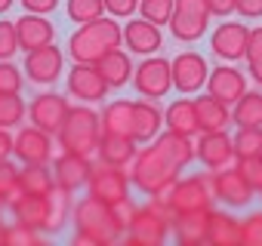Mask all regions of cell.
Returning a JSON list of instances; mask_svg holds the SVG:
<instances>
[{"label":"cell","mask_w":262,"mask_h":246,"mask_svg":"<svg viewBox=\"0 0 262 246\" xmlns=\"http://www.w3.org/2000/svg\"><path fill=\"white\" fill-rule=\"evenodd\" d=\"M22 71L13 62H0V92H22Z\"/></svg>","instance_id":"cell-45"},{"label":"cell","mask_w":262,"mask_h":246,"mask_svg":"<svg viewBox=\"0 0 262 246\" xmlns=\"http://www.w3.org/2000/svg\"><path fill=\"white\" fill-rule=\"evenodd\" d=\"M194 157L213 173V169H225V166H237V154L231 145V136L225 130H213V133H201V139L194 142Z\"/></svg>","instance_id":"cell-11"},{"label":"cell","mask_w":262,"mask_h":246,"mask_svg":"<svg viewBox=\"0 0 262 246\" xmlns=\"http://www.w3.org/2000/svg\"><path fill=\"white\" fill-rule=\"evenodd\" d=\"M173 4L176 0H139V13L142 19H148L151 25H170V16H173Z\"/></svg>","instance_id":"cell-38"},{"label":"cell","mask_w":262,"mask_h":246,"mask_svg":"<svg viewBox=\"0 0 262 246\" xmlns=\"http://www.w3.org/2000/svg\"><path fill=\"white\" fill-rule=\"evenodd\" d=\"M210 188H213V200H222L225 206H247L253 200V188L244 179V173L237 166H225V169H213L210 173Z\"/></svg>","instance_id":"cell-10"},{"label":"cell","mask_w":262,"mask_h":246,"mask_svg":"<svg viewBox=\"0 0 262 246\" xmlns=\"http://www.w3.org/2000/svg\"><path fill=\"white\" fill-rule=\"evenodd\" d=\"M25 13H37V16H47L59 7V0H22Z\"/></svg>","instance_id":"cell-48"},{"label":"cell","mask_w":262,"mask_h":246,"mask_svg":"<svg viewBox=\"0 0 262 246\" xmlns=\"http://www.w3.org/2000/svg\"><path fill=\"white\" fill-rule=\"evenodd\" d=\"M247 65H250V74L253 80L262 86V25L250 31V40H247Z\"/></svg>","instance_id":"cell-40"},{"label":"cell","mask_w":262,"mask_h":246,"mask_svg":"<svg viewBox=\"0 0 262 246\" xmlns=\"http://www.w3.org/2000/svg\"><path fill=\"white\" fill-rule=\"evenodd\" d=\"M86 191L93 197L105 200V203H114L120 197H129V173H126V166H114V163L96 160L93 169H90Z\"/></svg>","instance_id":"cell-8"},{"label":"cell","mask_w":262,"mask_h":246,"mask_svg":"<svg viewBox=\"0 0 262 246\" xmlns=\"http://www.w3.org/2000/svg\"><path fill=\"white\" fill-rule=\"evenodd\" d=\"M136 145H139V142H136L133 136L102 133L96 157H99V160H105V163H114V166H129V163H133V157L139 154V148H136Z\"/></svg>","instance_id":"cell-24"},{"label":"cell","mask_w":262,"mask_h":246,"mask_svg":"<svg viewBox=\"0 0 262 246\" xmlns=\"http://www.w3.org/2000/svg\"><path fill=\"white\" fill-rule=\"evenodd\" d=\"M71 225H74V237H71L74 246H111V243L123 240L111 218V203H105L93 194L74 200Z\"/></svg>","instance_id":"cell-2"},{"label":"cell","mask_w":262,"mask_h":246,"mask_svg":"<svg viewBox=\"0 0 262 246\" xmlns=\"http://www.w3.org/2000/svg\"><path fill=\"white\" fill-rule=\"evenodd\" d=\"M28 114V105L22 102L19 92H0V127L13 130L16 123H22Z\"/></svg>","instance_id":"cell-34"},{"label":"cell","mask_w":262,"mask_h":246,"mask_svg":"<svg viewBox=\"0 0 262 246\" xmlns=\"http://www.w3.org/2000/svg\"><path fill=\"white\" fill-rule=\"evenodd\" d=\"M16 34H19V50L31 53V50H40V46L53 43V37H56V25H53L47 16L25 13V16L16 22Z\"/></svg>","instance_id":"cell-22"},{"label":"cell","mask_w":262,"mask_h":246,"mask_svg":"<svg viewBox=\"0 0 262 246\" xmlns=\"http://www.w3.org/2000/svg\"><path fill=\"white\" fill-rule=\"evenodd\" d=\"M173 86L182 92V95H191V92H198L204 83H207V62H204V56L201 53H191V50H182L173 62Z\"/></svg>","instance_id":"cell-15"},{"label":"cell","mask_w":262,"mask_h":246,"mask_svg":"<svg viewBox=\"0 0 262 246\" xmlns=\"http://www.w3.org/2000/svg\"><path fill=\"white\" fill-rule=\"evenodd\" d=\"M123 43H126V50H133L136 56H155L161 50V43H164V34L148 19H129L123 25Z\"/></svg>","instance_id":"cell-20"},{"label":"cell","mask_w":262,"mask_h":246,"mask_svg":"<svg viewBox=\"0 0 262 246\" xmlns=\"http://www.w3.org/2000/svg\"><path fill=\"white\" fill-rule=\"evenodd\" d=\"M4 209H7V200H4V197H0V215H4Z\"/></svg>","instance_id":"cell-53"},{"label":"cell","mask_w":262,"mask_h":246,"mask_svg":"<svg viewBox=\"0 0 262 246\" xmlns=\"http://www.w3.org/2000/svg\"><path fill=\"white\" fill-rule=\"evenodd\" d=\"M22 194H25V188L19 182V169L10 160H4V163H0V197L7 200V206H13Z\"/></svg>","instance_id":"cell-37"},{"label":"cell","mask_w":262,"mask_h":246,"mask_svg":"<svg viewBox=\"0 0 262 246\" xmlns=\"http://www.w3.org/2000/svg\"><path fill=\"white\" fill-rule=\"evenodd\" d=\"M247 40H250V28L241 25V22H222L213 37H210V46L219 59L225 62H237L247 56Z\"/></svg>","instance_id":"cell-17"},{"label":"cell","mask_w":262,"mask_h":246,"mask_svg":"<svg viewBox=\"0 0 262 246\" xmlns=\"http://www.w3.org/2000/svg\"><path fill=\"white\" fill-rule=\"evenodd\" d=\"M170 206L173 212H194V209H213V188L210 176H188L176 179L170 188Z\"/></svg>","instance_id":"cell-9"},{"label":"cell","mask_w":262,"mask_h":246,"mask_svg":"<svg viewBox=\"0 0 262 246\" xmlns=\"http://www.w3.org/2000/svg\"><path fill=\"white\" fill-rule=\"evenodd\" d=\"M259 157H262V148H259Z\"/></svg>","instance_id":"cell-54"},{"label":"cell","mask_w":262,"mask_h":246,"mask_svg":"<svg viewBox=\"0 0 262 246\" xmlns=\"http://www.w3.org/2000/svg\"><path fill=\"white\" fill-rule=\"evenodd\" d=\"M231 145H234V154H237V157H253V154H259V148H262V127H237Z\"/></svg>","instance_id":"cell-36"},{"label":"cell","mask_w":262,"mask_h":246,"mask_svg":"<svg viewBox=\"0 0 262 246\" xmlns=\"http://www.w3.org/2000/svg\"><path fill=\"white\" fill-rule=\"evenodd\" d=\"M136 209H139V206L129 200V197H120V200H114V203H111V218H114V225H117L120 237L126 234V228H129V222H133Z\"/></svg>","instance_id":"cell-42"},{"label":"cell","mask_w":262,"mask_h":246,"mask_svg":"<svg viewBox=\"0 0 262 246\" xmlns=\"http://www.w3.org/2000/svg\"><path fill=\"white\" fill-rule=\"evenodd\" d=\"M108 83L102 77V71L96 65H77L68 71V95L83 102V105H93V102H102L108 95Z\"/></svg>","instance_id":"cell-13"},{"label":"cell","mask_w":262,"mask_h":246,"mask_svg":"<svg viewBox=\"0 0 262 246\" xmlns=\"http://www.w3.org/2000/svg\"><path fill=\"white\" fill-rule=\"evenodd\" d=\"M68 19L74 25H86L105 16V0H68Z\"/></svg>","instance_id":"cell-35"},{"label":"cell","mask_w":262,"mask_h":246,"mask_svg":"<svg viewBox=\"0 0 262 246\" xmlns=\"http://www.w3.org/2000/svg\"><path fill=\"white\" fill-rule=\"evenodd\" d=\"M207 92L225 105H234L247 92V77L234 65H219L207 74Z\"/></svg>","instance_id":"cell-19"},{"label":"cell","mask_w":262,"mask_h":246,"mask_svg":"<svg viewBox=\"0 0 262 246\" xmlns=\"http://www.w3.org/2000/svg\"><path fill=\"white\" fill-rule=\"evenodd\" d=\"M237 169L244 173V179L250 182L253 191H262V157L253 154V157H237Z\"/></svg>","instance_id":"cell-44"},{"label":"cell","mask_w":262,"mask_h":246,"mask_svg":"<svg viewBox=\"0 0 262 246\" xmlns=\"http://www.w3.org/2000/svg\"><path fill=\"white\" fill-rule=\"evenodd\" d=\"M194 108H198V127L201 133H213V130H225L231 123V111L225 102L213 99L210 92L204 99H194Z\"/></svg>","instance_id":"cell-30"},{"label":"cell","mask_w":262,"mask_h":246,"mask_svg":"<svg viewBox=\"0 0 262 246\" xmlns=\"http://www.w3.org/2000/svg\"><path fill=\"white\" fill-rule=\"evenodd\" d=\"M99 127H102V133L133 136V102H129V99H114V102H108L105 111L99 114Z\"/></svg>","instance_id":"cell-26"},{"label":"cell","mask_w":262,"mask_h":246,"mask_svg":"<svg viewBox=\"0 0 262 246\" xmlns=\"http://www.w3.org/2000/svg\"><path fill=\"white\" fill-rule=\"evenodd\" d=\"M231 120L237 123V127H262V92H244L234 108H231Z\"/></svg>","instance_id":"cell-33"},{"label":"cell","mask_w":262,"mask_h":246,"mask_svg":"<svg viewBox=\"0 0 262 246\" xmlns=\"http://www.w3.org/2000/svg\"><path fill=\"white\" fill-rule=\"evenodd\" d=\"M96 68L102 71V77H105V83L111 89H120V86H126L133 80V62H129L126 50H111L108 56H102L96 62Z\"/></svg>","instance_id":"cell-27"},{"label":"cell","mask_w":262,"mask_h":246,"mask_svg":"<svg viewBox=\"0 0 262 246\" xmlns=\"http://www.w3.org/2000/svg\"><path fill=\"white\" fill-rule=\"evenodd\" d=\"M164 123H167V130H173V133L198 136L201 127H198V108H194V99H176V102L164 111Z\"/></svg>","instance_id":"cell-28"},{"label":"cell","mask_w":262,"mask_h":246,"mask_svg":"<svg viewBox=\"0 0 262 246\" xmlns=\"http://www.w3.org/2000/svg\"><path fill=\"white\" fill-rule=\"evenodd\" d=\"M71 209H74V191L56 185L47 194V225H43V234H59L71 222Z\"/></svg>","instance_id":"cell-25"},{"label":"cell","mask_w":262,"mask_h":246,"mask_svg":"<svg viewBox=\"0 0 262 246\" xmlns=\"http://www.w3.org/2000/svg\"><path fill=\"white\" fill-rule=\"evenodd\" d=\"M13 157L22 163H50L53 160V136L40 127H22L13 142Z\"/></svg>","instance_id":"cell-14"},{"label":"cell","mask_w":262,"mask_h":246,"mask_svg":"<svg viewBox=\"0 0 262 246\" xmlns=\"http://www.w3.org/2000/svg\"><path fill=\"white\" fill-rule=\"evenodd\" d=\"M234 13L244 19H259L262 16V0H234Z\"/></svg>","instance_id":"cell-47"},{"label":"cell","mask_w":262,"mask_h":246,"mask_svg":"<svg viewBox=\"0 0 262 246\" xmlns=\"http://www.w3.org/2000/svg\"><path fill=\"white\" fill-rule=\"evenodd\" d=\"M207 7H210V16H231L234 13V0H207Z\"/></svg>","instance_id":"cell-49"},{"label":"cell","mask_w":262,"mask_h":246,"mask_svg":"<svg viewBox=\"0 0 262 246\" xmlns=\"http://www.w3.org/2000/svg\"><path fill=\"white\" fill-rule=\"evenodd\" d=\"M259 194H262V191H259Z\"/></svg>","instance_id":"cell-55"},{"label":"cell","mask_w":262,"mask_h":246,"mask_svg":"<svg viewBox=\"0 0 262 246\" xmlns=\"http://www.w3.org/2000/svg\"><path fill=\"white\" fill-rule=\"evenodd\" d=\"M10 212H13L16 222L43 231V225H47V197H40V194H22V197L10 206Z\"/></svg>","instance_id":"cell-31"},{"label":"cell","mask_w":262,"mask_h":246,"mask_svg":"<svg viewBox=\"0 0 262 246\" xmlns=\"http://www.w3.org/2000/svg\"><path fill=\"white\" fill-rule=\"evenodd\" d=\"M19 182H22L25 194H40V197H47L56 188V176H53V169H47V163H25L19 169Z\"/></svg>","instance_id":"cell-32"},{"label":"cell","mask_w":262,"mask_h":246,"mask_svg":"<svg viewBox=\"0 0 262 246\" xmlns=\"http://www.w3.org/2000/svg\"><path fill=\"white\" fill-rule=\"evenodd\" d=\"M68 111H71V105H68L65 95H59V92H40L28 105V120L34 123V127L47 130L50 136H56L59 127L65 123V117H68Z\"/></svg>","instance_id":"cell-12"},{"label":"cell","mask_w":262,"mask_h":246,"mask_svg":"<svg viewBox=\"0 0 262 246\" xmlns=\"http://www.w3.org/2000/svg\"><path fill=\"white\" fill-rule=\"evenodd\" d=\"M13 142H16V136H10V130L0 127V163L13 157Z\"/></svg>","instance_id":"cell-50"},{"label":"cell","mask_w":262,"mask_h":246,"mask_svg":"<svg viewBox=\"0 0 262 246\" xmlns=\"http://www.w3.org/2000/svg\"><path fill=\"white\" fill-rule=\"evenodd\" d=\"M90 169H93V157H83V154H74V151H62L53 160L56 185H62L68 191H80L90 182Z\"/></svg>","instance_id":"cell-18"},{"label":"cell","mask_w":262,"mask_h":246,"mask_svg":"<svg viewBox=\"0 0 262 246\" xmlns=\"http://www.w3.org/2000/svg\"><path fill=\"white\" fill-rule=\"evenodd\" d=\"M210 212L213 209H194V212H179L170 225L173 237L182 246H201L207 243V225H210Z\"/></svg>","instance_id":"cell-23"},{"label":"cell","mask_w":262,"mask_h":246,"mask_svg":"<svg viewBox=\"0 0 262 246\" xmlns=\"http://www.w3.org/2000/svg\"><path fill=\"white\" fill-rule=\"evenodd\" d=\"M13 4H16V0H0V13H7V10H10Z\"/></svg>","instance_id":"cell-52"},{"label":"cell","mask_w":262,"mask_h":246,"mask_svg":"<svg viewBox=\"0 0 262 246\" xmlns=\"http://www.w3.org/2000/svg\"><path fill=\"white\" fill-rule=\"evenodd\" d=\"M19 53V34H16V22L0 19V62H10Z\"/></svg>","instance_id":"cell-41"},{"label":"cell","mask_w":262,"mask_h":246,"mask_svg":"<svg viewBox=\"0 0 262 246\" xmlns=\"http://www.w3.org/2000/svg\"><path fill=\"white\" fill-rule=\"evenodd\" d=\"M105 10L114 19H126V16H133L139 10V0H105Z\"/></svg>","instance_id":"cell-46"},{"label":"cell","mask_w":262,"mask_h":246,"mask_svg":"<svg viewBox=\"0 0 262 246\" xmlns=\"http://www.w3.org/2000/svg\"><path fill=\"white\" fill-rule=\"evenodd\" d=\"M62 65H65V56H62V50H59L56 43H47V46L31 50V53L25 56V74H28V80L43 83V86L59 80Z\"/></svg>","instance_id":"cell-16"},{"label":"cell","mask_w":262,"mask_h":246,"mask_svg":"<svg viewBox=\"0 0 262 246\" xmlns=\"http://www.w3.org/2000/svg\"><path fill=\"white\" fill-rule=\"evenodd\" d=\"M241 243L262 246V212H250L247 218H241Z\"/></svg>","instance_id":"cell-43"},{"label":"cell","mask_w":262,"mask_h":246,"mask_svg":"<svg viewBox=\"0 0 262 246\" xmlns=\"http://www.w3.org/2000/svg\"><path fill=\"white\" fill-rule=\"evenodd\" d=\"M120 43H123V28L114 22V16H102L96 22L80 25L68 37V53L77 65H96L111 50H120Z\"/></svg>","instance_id":"cell-3"},{"label":"cell","mask_w":262,"mask_h":246,"mask_svg":"<svg viewBox=\"0 0 262 246\" xmlns=\"http://www.w3.org/2000/svg\"><path fill=\"white\" fill-rule=\"evenodd\" d=\"M129 185L136 191H142L145 197H158V200H170V188L179 179V166L176 160L158 145L151 142L148 148H139V154L129 163Z\"/></svg>","instance_id":"cell-1"},{"label":"cell","mask_w":262,"mask_h":246,"mask_svg":"<svg viewBox=\"0 0 262 246\" xmlns=\"http://www.w3.org/2000/svg\"><path fill=\"white\" fill-rule=\"evenodd\" d=\"M164 127V111L151 99H136L133 102V139L139 145H148L161 136Z\"/></svg>","instance_id":"cell-21"},{"label":"cell","mask_w":262,"mask_h":246,"mask_svg":"<svg viewBox=\"0 0 262 246\" xmlns=\"http://www.w3.org/2000/svg\"><path fill=\"white\" fill-rule=\"evenodd\" d=\"M133 86L142 99H164L173 89V65L164 56H148L136 71H133Z\"/></svg>","instance_id":"cell-7"},{"label":"cell","mask_w":262,"mask_h":246,"mask_svg":"<svg viewBox=\"0 0 262 246\" xmlns=\"http://www.w3.org/2000/svg\"><path fill=\"white\" fill-rule=\"evenodd\" d=\"M176 212L170 206V200H158V197H148L145 206L136 209L133 222H129L123 240L129 246H161L170 234V225H173Z\"/></svg>","instance_id":"cell-4"},{"label":"cell","mask_w":262,"mask_h":246,"mask_svg":"<svg viewBox=\"0 0 262 246\" xmlns=\"http://www.w3.org/2000/svg\"><path fill=\"white\" fill-rule=\"evenodd\" d=\"M59 145L62 151H74L83 157H96L99 151V139H102V127H99V114L90 105H71L65 123L59 127Z\"/></svg>","instance_id":"cell-5"},{"label":"cell","mask_w":262,"mask_h":246,"mask_svg":"<svg viewBox=\"0 0 262 246\" xmlns=\"http://www.w3.org/2000/svg\"><path fill=\"white\" fill-rule=\"evenodd\" d=\"M37 243H43V231L40 228L22 225V222H13L7 228V246H37Z\"/></svg>","instance_id":"cell-39"},{"label":"cell","mask_w":262,"mask_h":246,"mask_svg":"<svg viewBox=\"0 0 262 246\" xmlns=\"http://www.w3.org/2000/svg\"><path fill=\"white\" fill-rule=\"evenodd\" d=\"M0 246H7V225H4V215H0Z\"/></svg>","instance_id":"cell-51"},{"label":"cell","mask_w":262,"mask_h":246,"mask_svg":"<svg viewBox=\"0 0 262 246\" xmlns=\"http://www.w3.org/2000/svg\"><path fill=\"white\" fill-rule=\"evenodd\" d=\"M207 22H210L207 0H176V4H173L170 31H173L176 40H182V43L201 40L207 34Z\"/></svg>","instance_id":"cell-6"},{"label":"cell","mask_w":262,"mask_h":246,"mask_svg":"<svg viewBox=\"0 0 262 246\" xmlns=\"http://www.w3.org/2000/svg\"><path fill=\"white\" fill-rule=\"evenodd\" d=\"M207 243L213 246H237L241 243V218H234L231 212H210V225H207Z\"/></svg>","instance_id":"cell-29"}]
</instances>
